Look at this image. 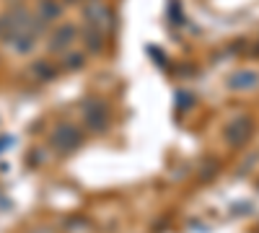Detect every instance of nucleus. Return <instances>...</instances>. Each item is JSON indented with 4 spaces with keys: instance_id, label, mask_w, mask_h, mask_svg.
Here are the masks:
<instances>
[{
    "instance_id": "obj_2",
    "label": "nucleus",
    "mask_w": 259,
    "mask_h": 233,
    "mask_svg": "<svg viewBox=\"0 0 259 233\" xmlns=\"http://www.w3.org/2000/svg\"><path fill=\"white\" fill-rule=\"evenodd\" d=\"M68 39H70V29H62V31H60V36H57V39L52 41V44H55V47H62V44H65V41H68Z\"/></svg>"
},
{
    "instance_id": "obj_1",
    "label": "nucleus",
    "mask_w": 259,
    "mask_h": 233,
    "mask_svg": "<svg viewBox=\"0 0 259 233\" xmlns=\"http://www.w3.org/2000/svg\"><path fill=\"white\" fill-rule=\"evenodd\" d=\"M41 11H45V13H41L45 18H55V16H57V6L50 3V0H45V3H41Z\"/></svg>"
}]
</instances>
